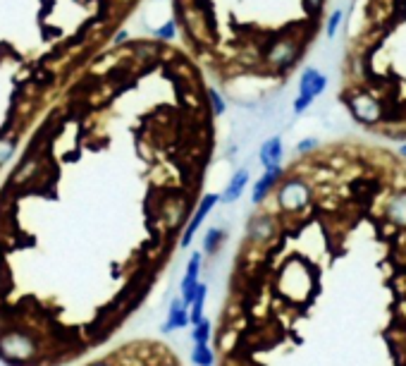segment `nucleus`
<instances>
[{
    "mask_svg": "<svg viewBox=\"0 0 406 366\" xmlns=\"http://www.w3.org/2000/svg\"><path fill=\"white\" fill-rule=\"evenodd\" d=\"M332 0H170L179 46L218 92L251 103L302 69Z\"/></svg>",
    "mask_w": 406,
    "mask_h": 366,
    "instance_id": "3",
    "label": "nucleus"
},
{
    "mask_svg": "<svg viewBox=\"0 0 406 366\" xmlns=\"http://www.w3.org/2000/svg\"><path fill=\"white\" fill-rule=\"evenodd\" d=\"M213 84L168 39H120L0 177V359L53 366L144 302L203 204Z\"/></svg>",
    "mask_w": 406,
    "mask_h": 366,
    "instance_id": "1",
    "label": "nucleus"
},
{
    "mask_svg": "<svg viewBox=\"0 0 406 366\" xmlns=\"http://www.w3.org/2000/svg\"><path fill=\"white\" fill-rule=\"evenodd\" d=\"M337 98L368 137L406 142V0L352 3Z\"/></svg>",
    "mask_w": 406,
    "mask_h": 366,
    "instance_id": "4",
    "label": "nucleus"
},
{
    "mask_svg": "<svg viewBox=\"0 0 406 366\" xmlns=\"http://www.w3.org/2000/svg\"><path fill=\"white\" fill-rule=\"evenodd\" d=\"M192 362L196 364V366H213L215 364V354H213V349L208 347V343L194 345Z\"/></svg>",
    "mask_w": 406,
    "mask_h": 366,
    "instance_id": "6",
    "label": "nucleus"
},
{
    "mask_svg": "<svg viewBox=\"0 0 406 366\" xmlns=\"http://www.w3.org/2000/svg\"><path fill=\"white\" fill-rule=\"evenodd\" d=\"M189 323H192V321H189V314L184 312L182 302H172L168 323L163 325V333H170V330H182V328H187Z\"/></svg>",
    "mask_w": 406,
    "mask_h": 366,
    "instance_id": "5",
    "label": "nucleus"
},
{
    "mask_svg": "<svg viewBox=\"0 0 406 366\" xmlns=\"http://www.w3.org/2000/svg\"><path fill=\"white\" fill-rule=\"evenodd\" d=\"M210 330H213V325H210V321H201L199 325H194V333H192V340H194V345H201V343H208L210 340Z\"/></svg>",
    "mask_w": 406,
    "mask_h": 366,
    "instance_id": "7",
    "label": "nucleus"
},
{
    "mask_svg": "<svg viewBox=\"0 0 406 366\" xmlns=\"http://www.w3.org/2000/svg\"><path fill=\"white\" fill-rule=\"evenodd\" d=\"M144 0H0V177L55 98Z\"/></svg>",
    "mask_w": 406,
    "mask_h": 366,
    "instance_id": "2",
    "label": "nucleus"
}]
</instances>
